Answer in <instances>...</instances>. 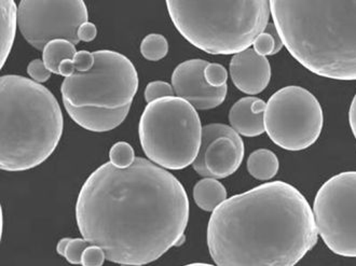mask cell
Listing matches in <instances>:
<instances>
[{
    "label": "cell",
    "instance_id": "6da1fadb",
    "mask_svg": "<svg viewBox=\"0 0 356 266\" xmlns=\"http://www.w3.org/2000/svg\"><path fill=\"white\" fill-rule=\"evenodd\" d=\"M189 220V199L173 174L136 158L118 168L103 164L82 185L76 221L82 238L120 265L152 263L176 247Z\"/></svg>",
    "mask_w": 356,
    "mask_h": 266
},
{
    "label": "cell",
    "instance_id": "7a4b0ae2",
    "mask_svg": "<svg viewBox=\"0 0 356 266\" xmlns=\"http://www.w3.org/2000/svg\"><path fill=\"white\" fill-rule=\"evenodd\" d=\"M309 201L284 181L227 199L209 218L207 247L218 266H294L318 242Z\"/></svg>",
    "mask_w": 356,
    "mask_h": 266
},
{
    "label": "cell",
    "instance_id": "3957f363",
    "mask_svg": "<svg viewBox=\"0 0 356 266\" xmlns=\"http://www.w3.org/2000/svg\"><path fill=\"white\" fill-rule=\"evenodd\" d=\"M285 48L321 77L356 80V0H270Z\"/></svg>",
    "mask_w": 356,
    "mask_h": 266
},
{
    "label": "cell",
    "instance_id": "277c9868",
    "mask_svg": "<svg viewBox=\"0 0 356 266\" xmlns=\"http://www.w3.org/2000/svg\"><path fill=\"white\" fill-rule=\"evenodd\" d=\"M0 97V168L25 172L41 165L56 151L64 130L58 99L38 82L17 74L1 77Z\"/></svg>",
    "mask_w": 356,
    "mask_h": 266
},
{
    "label": "cell",
    "instance_id": "5b68a950",
    "mask_svg": "<svg viewBox=\"0 0 356 266\" xmlns=\"http://www.w3.org/2000/svg\"><path fill=\"white\" fill-rule=\"evenodd\" d=\"M172 22L212 56L246 50L269 24L270 0H165Z\"/></svg>",
    "mask_w": 356,
    "mask_h": 266
},
{
    "label": "cell",
    "instance_id": "8992f818",
    "mask_svg": "<svg viewBox=\"0 0 356 266\" xmlns=\"http://www.w3.org/2000/svg\"><path fill=\"white\" fill-rule=\"evenodd\" d=\"M202 125L197 109L178 97L148 103L140 117L138 134L145 154L165 169L181 170L195 162Z\"/></svg>",
    "mask_w": 356,
    "mask_h": 266
},
{
    "label": "cell",
    "instance_id": "52a82bcc",
    "mask_svg": "<svg viewBox=\"0 0 356 266\" xmlns=\"http://www.w3.org/2000/svg\"><path fill=\"white\" fill-rule=\"evenodd\" d=\"M93 68L65 78L60 87L64 106L117 109L131 107L138 89L133 63L116 51H95Z\"/></svg>",
    "mask_w": 356,
    "mask_h": 266
},
{
    "label": "cell",
    "instance_id": "ba28073f",
    "mask_svg": "<svg viewBox=\"0 0 356 266\" xmlns=\"http://www.w3.org/2000/svg\"><path fill=\"white\" fill-rule=\"evenodd\" d=\"M323 125L320 101L303 88H283L270 97L266 106V133L284 150L301 151L310 148L318 140Z\"/></svg>",
    "mask_w": 356,
    "mask_h": 266
},
{
    "label": "cell",
    "instance_id": "9c48e42d",
    "mask_svg": "<svg viewBox=\"0 0 356 266\" xmlns=\"http://www.w3.org/2000/svg\"><path fill=\"white\" fill-rule=\"evenodd\" d=\"M313 214L328 249L341 257L356 258V172L328 179L316 193Z\"/></svg>",
    "mask_w": 356,
    "mask_h": 266
},
{
    "label": "cell",
    "instance_id": "30bf717a",
    "mask_svg": "<svg viewBox=\"0 0 356 266\" xmlns=\"http://www.w3.org/2000/svg\"><path fill=\"white\" fill-rule=\"evenodd\" d=\"M88 19L83 0H21L19 6V31L38 51L54 39L79 44L78 29Z\"/></svg>",
    "mask_w": 356,
    "mask_h": 266
},
{
    "label": "cell",
    "instance_id": "8fae6325",
    "mask_svg": "<svg viewBox=\"0 0 356 266\" xmlns=\"http://www.w3.org/2000/svg\"><path fill=\"white\" fill-rule=\"evenodd\" d=\"M244 153L240 134L229 125L212 123L202 127V142L193 167L201 177L225 179L240 168Z\"/></svg>",
    "mask_w": 356,
    "mask_h": 266
},
{
    "label": "cell",
    "instance_id": "7c38bea8",
    "mask_svg": "<svg viewBox=\"0 0 356 266\" xmlns=\"http://www.w3.org/2000/svg\"><path fill=\"white\" fill-rule=\"evenodd\" d=\"M207 60H186L172 74V85L176 97L189 101L197 110H209L222 105L226 99L228 87L213 88L207 83L204 69Z\"/></svg>",
    "mask_w": 356,
    "mask_h": 266
},
{
    "label": "cell",
    "instance_id": "4fadbf2b",
    "mask_svg": "<svg viewBox=\"0 0 356 266\" xmlns=\"http://www.w3.org/2000/svg\"><path fill=\"white\" fill-rule=\"evenodd\" d=\"M230 76L236 89L248 95H257L267 89L271 79V66L266 56L254 49L234 54L230 62Z\"/></svg>",
    "mask_w": 356,
    "mask_h": 266
},
{
    "label": "cell",
    "instance_id": "5bb4252c",
    "mask_svg": "<svg viewBox=\"0 0 356 266\" xmlns=\"http://www.w3.org/2000/svg\"><path fill=\"white\" fill-rule=\"evenodd\" d=\"M266 106L267 103L258 97H243L236 101L229 111L232 128L241 136L248 138L264 134Z\"/></svg>",
    "mask_w": 356,
    "mask_h": 266
},
{
    "label": "cell",
    "instance_id": "9a60e30c",
    "mask_svg": "<svg viewBox=\"0 0 356 266\" xmlns=\"http://www.w3.org/2000/svg\"><path fill=\"white\" fill-rule=\"evenodd\" d=\"M131 107L108 110V109L95 108V107H74L65 106L68 115L80 127L94 133L111 132L128 117Z\"/></svg>",
    "mask_w": 356,
    "mask_h": 266
},
{
    "label": "cell",
    "instance_id": "2e32d148",
    "mask_svg": "<svg viewBox=\"0 0 356 266\" xmlns=\"http://www.w3.org/2000/svg\"><path fill=\"white\" fill-rule=\"evenodd\" d=\"M1 33H0V67L3 68L9 58L19 26V8L15 0H0Z\"/></svg>",
    "mask_w": 356,
    "mask_h": 266
},
{
    "label": "cell",
    "instance_id": "e0dca14e",
    "mask_svg": "<svg viewBox=\"0 0 356 266\" xmlns=\"http://www.w3.org/2000/svg\"><path fill=\"white\" fill-rule=\"evenodd\" d=\"M193 199L199 208L212 213L227 199V190L216 178L205 177L193 188Z\"/></svg>",
    "mask_w": 356,
    "mask_h": 266
},
{
    "label": "cell",
    "instance_id": "ac0fdd59",
    "mask_svg": "<svg viewBox=\"0 0 356 266\" xmlns=\"http://www.w3.org/2000/svg\"><path fill=\"white\" fill-rule=\"evenodd\" d=\"M279 168V158L275 152L268 149H258L248 156V173L260 181H267L275 177Z\"/></svg>",
    "mask_w": 356,
    "mask_h": 266
},
{
    "label": "cell",
    "instance_id": "d6986e66",
    "mask_svg": "<svg viewBox=\"0 0 356 266\" xmlns=\"http://www.w3.org/2000/svg\"><path fill=\"white\" fill-rule=\"evenodd\" d=\"M76 53L77 50L75 44L66 39H54L49 41L42 50V60L52 74H60L58 68L60 63L65 60H72Z\"/></svg>",
    "mask_w": 356,
    "mask_h": 266
},
{
    "label": "cell",
    "instance_id": "ffe728a7",
    "mask_svg": "<svg viewBox=\"0 0 356 266\" xmlns=\"http://www.w3.org/2000/svg\"><path fill=\"white\" fill-rule=\"evenodd\" d=\"M284 47L277 27L275 24L267 25L265 31L256 37L253 42V49L259 56H275Z\"/></svg>",
    "mask_w": 356,
    "mask_h": 266
},
{
    "label": "cell",
    "instance_id": "44dd1931",
    "mask_svg": "<svg viewBox=\"0 0 356 266\" xmlns=\"http://www.w3.org/2000/svg\"><path fill=\"white\" fill-rule=\"evenodd\" d=\"M142 56L150 62H158L169 53V42L163 35L149 34L143 39L140 44Z\"/></svg>",
    "mask_w": 356,
    "mask_h": 266
},
{
    "label": "cell",
    "instance_id": "7402d4cb",
    "mask_svg": "<svg viewBox=\"0 0 356 266\" xmlns=\"http://www.w3.org/2000/svg\"><path fill=\"white\" fill-rule=\"evenodd\" d=\"M90 242L86 238H63L56 246V252L70 264H81L82 254Z\"/></svg>",
    "mask_w": 356,
    "mask_h": 266
},
{
    "label": "cell",
    "instance_id": "603a6c76",
    "mask_svg": "<svg viewBox=\"0 0 356 266\" xmlns=\"http://www.w3.org/2000/svg\"><path fill=\"white\" fill-rule=\"evenodd\" d=\"M134 149L130 144L125 142H119L111 147L109 151V160L113 165L118 168H127L132 165L135 161Z\"/></svg>",
    "mask_w": 356,
    "mask_h": 266
},
{
    "label": "cell",
    "instance_id": "cb8c5ba5",
    "mask_svg": "<svg viewBox=\"0 0 356 266\" xmlns=\"http://www.w3.org/2000/svg\"><path fill=\"white\" fill-rule=\"evenodd\" d=\"M173 85L164 81H152L145 89V101L147 103L163 97H174Z\"/></svg>",
    "mask_w": 356,
    "mask_h": 266
},
{
    "label": "cell",
    "instance_id": "d4e9b609",
    "mask_svg": "<svg viewBox=\"0 0 356 266\" xmlns=\"http://www.w3.org/2000/svg\"><path fill=\"white\" fill-rule=\"evenodd\" d=\"M204 77L209 85H212L213 88H220L227 84L228 72L220 64L209 63L204 69Z\"/></svg>",
    "mask_w": 356,
    "mask_h": 266
},
{
    "label": "cell",
    "instance_id": "484cf974",
    "mask_svg": "<svg viewBox=\"0 0 356 266\" xmlns=\"http://www.w3.org/2000/svg\"><path fill=\"white\" fill-rule=\"evenodd\" d=\"M106 260V253L97 244H90L82 254L81 265L102 266Z\"/></svg>",
    "mask_w": 356,
    "mask_h": 266
},
{
    "label": "cell",
    "instance_id": "4316f807",
    "mask_svg": "<svg viewBox=\"0 0 356 266\" xmlns=\"http://www.w3.org/2000/svg\"><path fill=\"white\" fill-rule=\"evenodd\" d=\"M27 74H29L31 79L34 80V81L38 82V83H44V82L50 79L52 72L47 68L44 60H31L27 66Z\"/></svg>",
    "mask_w": 356,
    "mask_h": 266
},
{
    "label": "cell",
    "instance_id": "83f0119b",
    "mask_svg": "<svg viewBox=\"0 0 356 266\" xmlns=\"http://www.w3.org/2000/svg\"><path fill=\"white\" fill-rule=\"evenodd\" d=\"M72 62L75 64L76 72H87L93 68L95 58L94 53L88 52V51H77L75 56L72 58Z\"/></svg>",
    "mask_w": 356,
    "mask_h": 266
},
{
    "label": "cell",
    "instance_id": "f1b7e54d",
    "mask_svg": "<svg viewBox=\"0 0 356 266\" xmlns=\"http://www.w3.org/2000/svg\"><path fill=\"white\" fill-rule=\"evenodd\" d=\"M97 28L93 23L85 22L81 24V26L78 29V38L80 41H85V42H91L94 39L97 38Z\"/></svg>",
    "mask_w": 356,
    "mask_h": 266
},
{
    "label": "cell",
    "instance_id": "f546056e",
    "mask_svg": "<svg viewBox=\"0 0 356 266\" xmlns=\"http://www.w3.org/2000/svg\"><path fill=\"white\" fill-rule=\"evenodd\" d=\"M60 76L64 78L72 77V74H76L75 64L72 62V60H65L60 63Z\"/></svg>",
    "mask_w": 356,
    "mask_h": 266
},
{
    "label": "cell",
    "instance_id": "4dcf8cb0",
    "mask_svg": "<svg viewBox=\"0 0 356 266\" xmlns=\"http://www.w3.org/2000/svg\"><path fill=\"white\" fill-rule=\"evenodd\" d=\"M350 126H351L352 133L356 140V95L352 101L351 107L349 111Z\"/></svg>",
    "mask_w": 356,
    "mask_h": 266
}]
</instances>
